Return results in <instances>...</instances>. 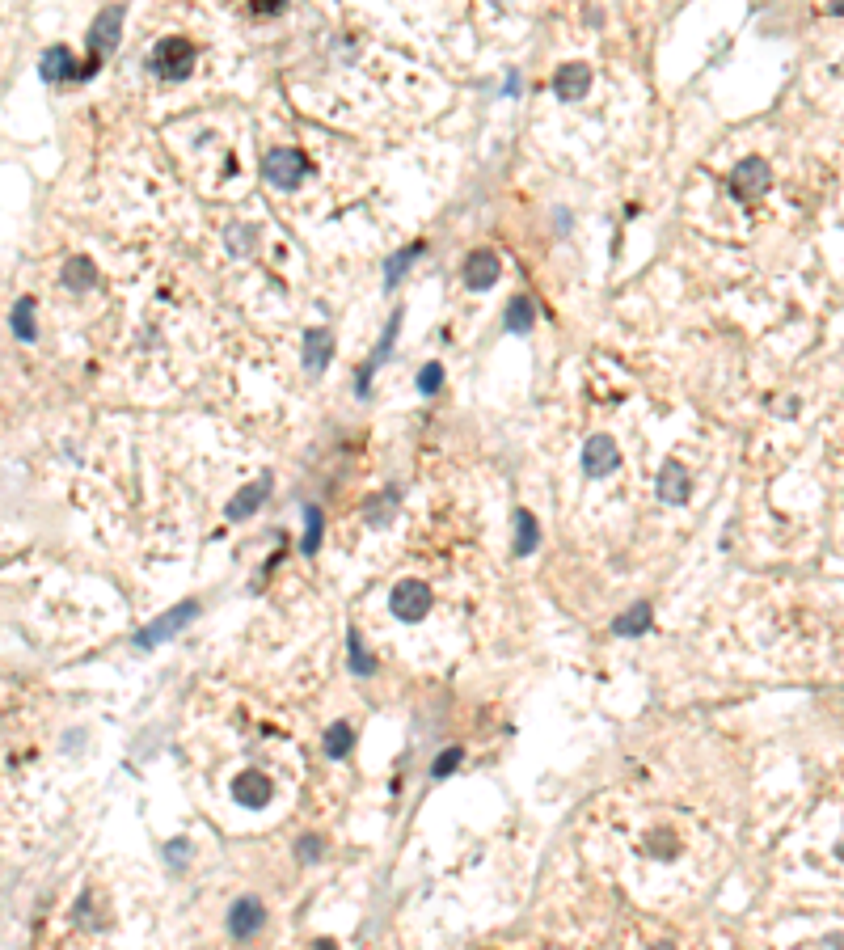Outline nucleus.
<instances>
[{"mask_svg": "<svg viewBox=\"0 0 844 950\" xmlns=\"http://www.w3.org/2000/svg\"><path fill=\"white\" fill-rule=\"evenodd\" d=\"M262 178L271 182V186H279V190H296L304 178H309V157H304L300 148H275V152H266Z\"/></svg>", "mask_w": 844, "mask_h": 950, "instance_id": "obj_1", "label": "nucleus"}, {"mask_svg": "<svg viewBox=\"0 0 844 950\" xmlns=\"http://www.w3.org/2000/svg\"><path fill=\"white\" fill-rule=\"evenodd\" d=\"M119 30H123V5H110L102 9L98 17H93V26H89V60H85V72L93 76L98 72V64L106 60V55L119 47Z\"/></svg>", "mask_w": 844, "mask_h": 950, "instance_id": "obj_2", "label": "nucleus"}, {"mask_svg": "<svg viewBox=\"0 0 844 950\" xmlns=\"http://www.w3.org/2000/svg\"><path fill=\"white\" fill-rule=\"evenodd\" d=\"M190 64H195V47H190L186 38H161L148 55V68L157 76H165V81H182V76L190 72Z\"/></svg>", "mask_w": 844, "mask_h": 950, "instance_id": "obj_3", "label": "nucleus"}, {"mask_svg": "<svg viewBox=\"0 0 844 950\" xmlns=\"http://www.w3.org/2000/svg\"><path fill=\"white\" fill-rule=\"evenodd\" d=\"M195 617H199V600H186V604L174 608V613H165V617H157L152 625H144V630L136 634V642L144 646V651H148V646H161L165 638H174L178 630H186V625L195 621Z\"/></svg>", "mask_w": 844, "mask_h": 950, "instance_id": "obj_4", "label": "nucleus"}, {"mask_svg": "<svg viewBox=\"0 0 844 950\" xmlns=\"http://www.w3.org/2000/svg\"><path fill=\"white\" fill-rule=\"evenodd\" d=\"M389 608L401 621H422V613L431 608V587L422 579H401L389 596Z\"/></svg>", "mask_w": 844, "mask_h": 950, "instance_id": "obj_5", "label": "nucleus"}, {"mask_svg": "<svg viewBox=\"0 0 844 950\" xmlns=\"http://www.w3.org/2000/svg\"><path fill=\"white\" fill-rule=\"evenodd\" d=\"M764 190H769V165L764 161H756V157H747L735 174H731V195L739 199V203H752V199H760Z\"/></svg>", "mask_w": 844, "mask_h": 950, "instance_id": "obj_6", "label": "nucleus"}, {"mask_svg": "<svg viewBox=\"0 0 844 950\" xmlns=\"http://www.w3.org/2000/svg\"><path fill=\"white\" fill-rule=\"evenodd\" d=\"M617 465H621L617 444H612L608 435H591L587 448H583V469L591 473V478H608V473H617Z\"/></svg>", "mask_w": 844, "mask_h": 950, "instance_id": "obj_7", "label": "nucleus"}, {"mask_svg": "<svg viewBox=\"0 0 844 950\" xmlns=\"http://www.w3.org/2000/svg\"><path fill=\"white\" fill-rule=\"evenodd\" d=\"M262 900H254V896H241L237 904H233V912H228V934H233L237 942H245V938H254L258 929H262Z\"/></svg>", "mask_w": 844, "mask_h": 950, "instance_id": "obj_8", "label": "nucleus"}, {"mask_svg": "<svg viewBox=\"0 0 844 950\" xmlns=\"http://www.w3.org/2000/svg\"><path fill=\"white\" fill-rule=\"evenodd\" d=\"M688 494H693V478L684 473L680 461H667L663 473H659V499H663L667 507H684Z\"/></svg>", "mask_w": 844, "mask_h": 950, "instance_id": "obj_9", "label": "nucleus"}, {"mask_svg": "<svg viewBox=\"0 0 844 950\" xmlns=\"http://www.w3.org/2000/svg\"><path fill=\"white\" fill-rule=\"evenodd\" d=\"M233 798L241 807H266L275 798V786H271V777H262V773H241L237 782H233Z\"/></svg>", "mask_w": 844, "mask_h": 950, "instance_id": "obj_10", "label": "nucleus"}, {"mask_svg": "<svg viewBox=\"0 0 844 950\" xmlns=\"http://www.w3.org/2000/svg\"><path fill=\"white\" fill-rule=\"evenodd\" d=\"M43 76L47 81H89V72L81 60H72L68 47H51L43 55Z\"/></svg>", "mask_w": 844, "mask_h": 950, "instance_id": "obj_11", "label": "nucleus"}, {"mask_svg": "<svg viewBox=\"0 0 844 950\" xmlns=\"http://www.w3.org/2000/svg\"><path fill=\"white\" fill-rule=\"evenodd\" d=\"M587 89H591V68H583V64H566V68H558V76H553L558 102H579Z\"/></svg>", "mask_w": 844, "mask_h": 950, "instance_id": "obj_12", "label": "nucleus"}, {"mask_svg": "<svg viewBox=\"0 0 844 950\" xmlns=\"http://www.w3.org/2000/svg\"><path fill=\"white\" fill-rule=\"evenodd\" d=\"M494 279H498V258H494L490 250H473V254L465 258V288L486 292Z\"/></svg>", "mask_w": 844, "mask_h": 950, "instance_id": "obj_13", "label": "nucleus"}, {"mask_svg": "<svg viewBox=\"0 0 844 950\" xmlns=\"http://www.w3.org/2000/svg\"><path fill=\"white\" fill-rule=\"evenodd\" d=\"M397 330H401V313L393 317V326L385 330V338H380L376 355L368 359V364H363V372H359V380H355V393H359V397H368V393H372V372H376V368H380V364H385V359H389V351H393V338H397Z\"/></svg>", "mask_w": 844, "mask_h": 950, "instance_id": "obj_14", "label": "nucleus"}, {"mask_svg": "<svg viewBox=\"0 0 844 950\" xmlns=\"http://www.w3.org/2000/svg\"><path fill=\"white\" fill-rule=\"evenodd\" d=\"M330 355H334V338L330 330H313L309 338H304V368H309L313 376L330 364Z\"/></svg>", "mask_w": 844, "mask_h": 950, "instance_id": "obj_15", "label": "nucleus"}, {"mask_svg": "<svg viewBox=\"0 0 844 950\" xmlns=\"http://www.w3.org/2000/svg\"><path fill=\"white\" fill-rule=\"evenodd\" d=\"M271 478H258V486H245L241 494H237V499L233 503H228V520H245L249 516V511H254L262 499H266V494H271Z\"/></svg>", "mask_w": 844, "mask_h": 950, "instance_id": "obj_16", "label": "nucleus"}, {"mask_svg": "<svg viewBox=\"0 0 844 950\" xmlns=\"http://www.w3.org/2000/svg\"><path fill=\"white\" fill-rule=\"evenodd\" d=\"M617 634H625V638H638V634H646L650 630V604H633L625 617H617V625H612Z\"/></svg>", "mask_w": 844, "mask_h": 950, "instance_id": "obj_17", "label": "nucleus"}, {"mask_svg": "<svg viewBox=\"0 0 844 950\" xmlns=\"http://www.w3.org/2000/svg\"><path fill=\"white\" fill-rule=\"evenodd\" d=\"M64 283H68L72 292L93 288V283H98V275H93V262H89V258H68V266H64Z\"/></svg>", "mask_w": 844, "mask_h": 950, "instance_id": "obj_18", "label": "nucleus"}, {"mask_svg": "<svg viewBox=\"0 0 844 950\" xmlns=\"http://www.w3.org/2000/svg\"><path fill=\"white\" fill-rule=\"evenodd\" d=\"M351 744H355V731H351V722H334L330 731H325V752H330L334 760H342L351 752Z\"/></svg>", "mask_w": 844, "mask_h": 950, "instance_id": "obj_19", "label": "nucleus"}, {"mask_svg": "<svg viewBox=\"0 0 844 950\" xmlns=\"http://www.w3.org/2000/svg\"><path fill=\"white\" fill-rule=\"evenodd\" d=\"M13 334L22 338V342H34L38 338V326H34V300H17V309H13Z\"/></svg>", "mask_w": 844, "mask_h": 950, "instance_id": "obj_20", "label": "nucleus"}, {"mask_svg": "<svg viewBox=\"0 0 844 950\" xmlns=\"http://www.w3.org/2000/svg\"><path fill=\"white\" fill-rule=\"evenodd\" d=\"M532 549H536V516L520 511L515 516V554H532Z\"/></svg>", "mask_w": 844, "mask_h": 950, "instance_id": "obj_21", "label": "nucleus"}, {"mask_svg": "<svg viewBox=\"0 0 844 950\" xmlns=\"http://www.w3.org/2000/svg\"><path fill=\"white\" fill-rule=\"evenodd\" d=\"M317 545H321V507H304V541H300V549L304 554H317Z\"/></svg>", "mask_w": 844, "mask_h": 950, "instance_id": "obj_22", "label": "nucleus"}, {"mask_svg": "<svg viewBox=\"0 0 844 950\" xmlns=\"http://www.w3.org/2000/svg\"><path fill=\"white\" fill-rule=\"evenodd\" d=\"M532 300H511V309H507V330L511 334H524V330H532Z\"/></svg>", "mask_w": 844, "mask_h": 950, "instance_id": "obj_23", "label": "nucleus"}, {"mask_svg": "<svg viewBox=\"0 0 844 950\" xmlns=\"http://www.w3.org/2000/svg\"><path fill=\"white\" fill-rule=\"evenodd\" d=\"M347 642H351V668H355V676H372V672H376V659L368 655V646H363V638L351 630V638H347Z\"/></svg>", "mask_w": 844, "mask_h": 950, "instance_id": "obj_24", "label": "nucleus"}, {"mask_svg": "<svg viewBox=\"0 0 844 950\" xmlns=\"http://www.w3.org/2000/svg\"><path fill=\"white\" fill-rule=\"evenodd\" d=\"M418 254H422V245H410V250H401V254L389 262V271H385V288H397V279L406 275V266H410Z\"/></svg>", "mask_w": 844, "mask_h": 950, "instance_id": "obj_25", "label": "nucleus"}, {"mask_svg": "<svg viewBox=\"0 0 844 950\" xmlns=\"http://www.w3.org/2000/svg\"><path fill=\"white\" fill-rule=\"evenodd\" d=\"M418 389L427 393V397H435L439 389H444V368H439V364H427V368H422V376H418Z\"/></svg>", "mask_w": 844, "mask_h": 950, "instance_id": "obj_26", "label": "nucleus"}, {"mask_svg": "<svg viewBox=\"0 0 844 950\" xmlns=\"http://www.w3.org/2000/svg\"><path fill=\"white\" fill-rule=\"evenodd\" d=\"M460 760H465V752H460V748H448V752H444V756H439L435 765H431V777H448V773L460 765Z\"/></svg>", "mask_w": 844, "mask_h": 950, "instance_id": "obj_27", "label": "nucleus"}, {"mask_svg": "<svg viewBox=\"0 0 844 950\" xmlns=\"http://www.w3.org/2000/svg\"><path fill=\"white\" fill-rule=\"evenodd\" d=\"M287 5V0H254V13H262V17H271V13H279Z\"/></svg>", "mask_w": 844, "mask_h": 950, "instance_id": "obj_28", "label": "nucleus"}, {"mask_svg": "<svg viewBox=\"0 0 844 950\" xmlns=\"http://www.w3.org/2000/svg\"><path fill=\"white\" fill-rule=\"evenodd\" d=\"M300 858H304V862L317 858V836H304V841H300Z\"/></svg>", "mask_w": 844, "mask_h": 950, "instance_id": "obj_29", "label": "nucleus"}]
</instances>
